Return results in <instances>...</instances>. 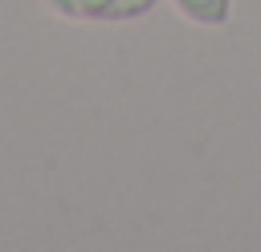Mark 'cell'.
I'll return each mask as SVG.
<instances>
[{
  "mask_svg": "<svg viewBox=\"0 0 261 252\" xmlns=\"http://www.w3.org/2000/svg\"><path fill=\"white\" fill-rule=\"evenodd\" d=\"M159 0H45V8L69 24H126L155 12Z\"/></svg>",
  "mask_w": 261,
  "mask_h": 252,
  "instance_id": "obj_1",
  "label": "cell"
},
{
  "mask_svg": "<svg viewBox=\"0 0 261 252\" xmlns=\"http://www.w3.org/2000/svg\"><path fill=\"white\" fill-rule=\"evenodd\" d=\"M179 16H188L200 28H224L232 16V0H171Z\"/></svg>",
  "mask_w": 261,
  "mask_h": 252,
  "instance_id": "obj_2",
  "label": "cell"
}]
</instances>
